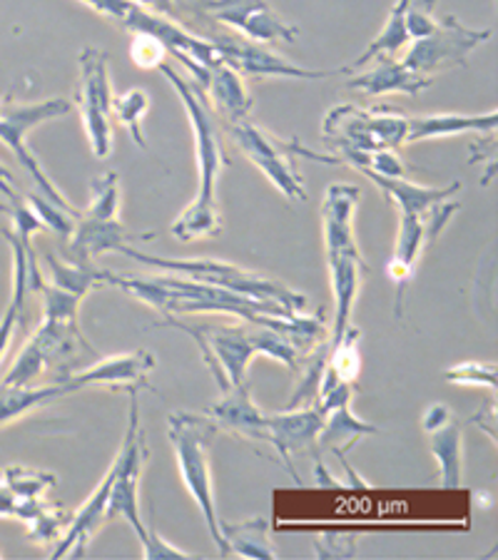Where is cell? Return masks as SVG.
<instances>
[{"instance_id":"7","label":"cell","mask_w":498,"mask_h":560,"mask_svg":"<svg viewBox=\"0 0 498 560\" xmlns=\"http://www.w3.org/2000/svg\"><path fill=\"white\" fill-rule=\"evenodd\" d=\"M228 132L242 155L247 158L252 165L269 179L271 187H275L277 192H282L287 200L304 202L306 197H310L306 195L302 173H299L297 167V162L302 158L322 162V165H341V160L337 155H324V152L304 148L297 138H279V135L259 128L252 117H244L240 122L228 125Z\"/></svg>"},{"instance_id":"28","label":"cell","mask_w":498,"mask_h":560,"mask_svg":"<svg viewBox=\"0 0 498 560\" xmlns=\"http://www.w3.org/2000/svg\"><path fill=\"white\" fill-rule=\"evenodd\" d=\"M349 404H337V406H329V409H324L327 411V417H324V427L320 431V436H316V446L327 448L329 454L337 456L344 466H347V460H344L347 458V451L355 446L361 436H374V433H379L377 427L357 419L355 413H351Z\"/></svg>"},{"instance_id":"1","label":"cell","mask_w":498,"mask_h":560,"mask_svg":"<svg viewBox=\"0 0 498 560\" xmlns=\"http://www.w3.org/2000/svg\"><path fill=\"white\" fill-rule=\"evenodd\" d=\"M103 284L123 289L125 294L135 296L142 304L162 312L165 316L177 314H228L234 319L262 324V327L275 329L277 334L302 351L306 359L316 347L327 341L329 327L324 324V310L316 314L289 312L285 306L271 302H257L242 296L230 289L195 282L183 275H162V277H135V275H115L103 269Z\"/></svg>"},{"instance_id":"29","label":"cell","mask_w":498,"mask_h":560,"mask_svg":"<svg viewBox=\"0 0 498 560\" xmlns=\"http://www.w3.org/2000/svg\"><path fill=\"white\" fill-rule=\"evenodd\" d=\"M220 530L224 544H228L230 556L240 558H262L271 560L277 558V550L271 548L269 538V521L267 518H250L242 523H224L220 521Z\"/></svg>"},{"instance_id":"2","label":"cell","mask_w":498,"mask_h":560,"mask_svg":"<svg viewBox=\"0 0 498 560\" xmlns=\"http://www.w3.org/2000/svg\"><path fill=\"white\" fill-rule=\"evenodd\" d=\"M167 83L175 90L183 107L187 113L189 128H193L195 138V160H197V189L193 202H189L175 222H172V237L179 242H195L205 237H215L220 234L224 222L220 212V202H217V179H220L222 170L230 167V158L222 150V138L215 128L212 110L205 103L202 93H199L193 80L179 75L172 66L160 68Z\"/></svg>"},{"instance_id":"11","label":"cell","mask_w":498,"mask_h":560,"mask_svg":"<svg viewBox=\"0 0 498 560\" xmlns=\"http://www.w3.org/2000/svg\"><path fill=\"white\" fill-rule=\"evenodd\" d=\"M409 115L392 107L339 105L324 115L322 135L341 152L398 150L406 144Z\"/></svg>"},{"instance_id":"14","label":"cell","mask_w":498,"mask_h":560,"mask_svg":"<svg viewBox=\"0 0 498 560\" xmlns=\"http://www.w3.org/2000/svg\"><path fill=\"white\" fill-rule=\"evenodd\" d=\"M461 210L459 202H439L433 205L427 214H409L398 212V232L394 242L392 259L386 265V275L396 287V316L404 314V294L409 287L412 277L419 267V259L431 242L439 237L443 228L451 222V217Z\"/></svg>"},{"instance_id":"25","label":"cell","mask_w":498,"mask_h":560,"mask_svg":"<svg viewBox=\"0 0 498 560\" xmlns=\"http://www.w3.org/2000/svg\"><path fill=\"white\" fill-rule=\"evenodd\" d=\"M498 122V113L482 115H459V113H433V115H409L406 120V144H416L424 140L454 138L466 132H494Z\"/></svg>"},{"instance_id":"33","label":"cell","mask_w":498,"mask_h":560,"mask_svg":"<svg viewBox=\"0 0 498 560\" xmlns=\"http://www.w3.org/2000/svg\"><path fill=\"white\" fill-rule=\"evenodd\" d=\"M167 48L165 43L150 33H132L130 43V58L142 70H160L167 62Z\"/></svg>"},{"instance_id":"13","label":"cell","mask_w":498,"mask_h":560,"mask_svg":"<svg viewBox=\"0 0 498 560\" xmlns=\"http://www.w3.org/2000/svg\"><path fill=\"white\" fill-rule=\"evenodd\" d=\"M491 35L494 31L468 28V25L461 23L456 15H443L439 18L437 28L412 43L409 48L398 56V60L404 62V68L416 72V75L433 80L437 72L451 68H466L471 52L491 40Z\"/></svg>"},{"instance_id":"30","label":"cell","mask_w":498,"mask_h":560,"mask_svg":"<svg viewBox=\"0 0 498 560\" xmlns=\"http://www.w3.org/2000/svg\"><path fill=\"white\" fill-rule=\"evenodd\" d=\"M361 331L351 324V327L341 334V339L329 349L327 357V369H324V376L332 378V382L341 384H355L361 374V351H359Z\"/></svg>"},{"instance_id":"31","label":"cell","mask_w":498,"mask_h":560,"mask_svg":"<svg viewBox=\"0 0 498 560\" xmlns=\"http://www.w3.org/2000/svg\"><path fill=\"white\" fill-rule=\"evenodd\" d=\"M150 110V95L144 93L142 88H130L125 90L120 97L113 101V115L117 122H123V128L128 130L132 142L138 144L140 150H148V140H144V128L142 120Z\"/></svg>"},{"instance_id":"8","label":"cell","mask_w":498,"mask_h":560,"mask_svg":"<svg viewBox=\"0 0 498 560\" xmlns=\"http://www.w3.org/2000/svg\"><path fill=\"white\" fill-rule=\"evenodd\" d=\"M58 483L56 474L31 466H8L0 471V518L25 523L35 544H58L72 513L48 491Z\"/></svg>"},{"instance_id":"34","label":"cell","mask_w":498,"mask_h":560,"mask_svg":"<svg viewBox=\"0 0 498 560\" xmlns=\"http://www.w3.org/2000/svg\"><path fill=\"white\" fill-rule=\"evenodd\" d=\"M135 3L148 8V11L158 13L162 18H170V21H175V0H135Z\"/></svg>"},{"instance_id":"20","label":"cell","mask_w":498,"mask_h":560,"mask_svg":"<svg viewBox=\"0 0 498 560\" xmlns=\"http://www.w3.org/2000/svg\"><path fill=\"white\" fill-rule=\"evenodd\" d=\"M327 267L334 296V316L327 334V349H332L351 327V312L369 275V265L361 252H327Z\"/></svg>"},{"instance_id":"27","label":"cell","mask_w":498,"mask_h":560,"mask_svg":"<svg viewBox=\"0 0 498 560\" xmlns=\"http://www.w3.org/2000/svg\"><path fill=\"white\" fill-rule=\"evenodd\" d=\"M72 394L66 382L48 384H0V427L31 417L45 404Z\"/></svg>"},{"instance_id":"3","label":"cell","mask_w":498,"mask_h":560,"mask_svg":"<svg viewBox=\"0 0 498 560\" xmlns=\"http://www.w3.org/2000/svg\"><path fill=\"white\" fill-rule=\"evenodd\" d=\"M165 324L185 331L187 337L197 341L205 364L222 392L230 386L247 384L252 359L259 354L275 359L282 366L294 369V372L304 364L302 351L289 345L282 334L262 327V324H185L177 322L175 316H165Z\"/></svg>"},{"instance_id":"10","label":"cell","mask_w":498,"mask_h":560,"mask_svg":"<svg viewBox=\"0 0 498 560\" xmlns=\"http://www.w3.org/2000/svg\"><path fill=\"white\" fill-rule=\"evenodd\" d=\"M72 107L76 105H72V101H66V97H50V101H40L33 105L31 103L21 105V103L3 101V97H0V142L8 144L15 160L28 170V175L33 177L35 187H38V192L45 197V200H50L53 205H58L62 210H68L78 217L80 207L72 205L68 197L60 192L56 183L48 177V173L40 167V162L35 160V155L28 148V135L35 128H40L43 122L56 120V117L72 113Z\"/></svg>"},{"instance_id":"32","label":"cell","mask_w":498,"mask_h":560,"mask_svg":"<svg viewBox=\"0 0 498 560\" xmlns=\"http://www.w3.org/2000/svg\"><path fill=\"white\" fill-rule=\"evenodd\" d=\"M447 382L456 386H478L496 392V366L484 361H461V364L447 369Z\"/></svg>"},{"instance_id":"24","label":"cell","mask_w":498,"mask_h":560,"mask_svg":"<svg viewBox=\"0 0 498 560\" xmlns=\"http://www.w3.org/2000/svg\"><path fill=\"white\" fill-rule=\"evenodd\" d=\"M5 237L11 242V249H13V294H11V302L5 306V312L0 314V366H3L8 351L13 347L18 327L23 324L25 306H28V294H33L31 282H28L33 247L18 240L13 232H5Z\"/></svg>"},{"instance_id":"19","label":"cell","mask_w":498,"mask_h":560,"mask_svg":"<svg viewBox=\"0 0 498 560\" xmlns=\"http://www.w3.org/2000/svg\"><path fill=\"white\" fill-rule=\"evenodd\" d=\"M424 433L429 439L431 456L439 464V481L443 489H459L464 476V427L447 404H431L421 417Z\"/></svg>"},{"instance_id":"16","label":"cell","mask_w":498,"mask_h":560,"mask_svg":"<svg viewBox=\"0 0 498 560\" xmlns=\"http://www.w3.org/2000/svg\"><path fill=\"white\" fill-rule=\"evenodd\" d=\"M324 417H327V411L322 409L320 401H314L312 406H292V411L282 413H265L259 444H267L279 456V460H285L294 481H299V476L292 466V456L299 454V451H310L316 446V436H320L324 427Z\"/></svg>"},{"instance_id":"22","label":"cell","mask_w":498,"mask_h":560,"mask_svg":"<svg viewBox=\"0 0 498 560\" xmlns=\"http://www.w3.org/2000/svg\"><path fill=\"white\" fill-rule=\"evenodd\" d=\"M361 200L357 185L337 183L324 192L322 228L327 252H359L355 234V214Z\"/></svg>"},{"instance_id":"18","label":"cell","mask_w":498,"mask_h":560,"mask_svg":"<svg viewBox=\"0 0 498 560\" xmlns=\"http://www.w3.org/2000/svg\"><path fill=\"white\" fill-rule=\"evenodd\" d=\"M189 80L197 85L202 93L205 103L210 105V110L217 113V117L228 125H234L252 115V95L244 88V80L230 62L217 60L212 66L205 68H187Z\"/></svg>"},{"instance_id":"23","label":"cell","mask_w":498,"mask_h":560,"mask_svg":"<svg viewBox=\"0 0 498 560\" xmlns=\"http://www.w3.org/2000/svg\"><path fill=\"white\" fill-rule=\"evenodd\" d=\"M431 83L433 80L416 75L409 68H404V62L398 58H377L361 68L357 75H351L347 88L359 90V93L369 97H382L394 93L416 95L421 90H427Z\"/></svg>"},{"instance_id":"5","label":"cell","mask_w":498,"mask_h":560,"mask_svg":"<svg viewBox=\"0 0 498 560\" xmlns=\"http://www.w3.org/2000/svg\"><path fill=\"white\" fill-rule=\"evenodd\" d=\"M175 23L199 35V25H207L215 38L217 28L230 31L250 43L271 45L294 43L299 28L285 21L267 0H175Z\"/></svg>"},{"instance_id":"21","label":"cell","mask_w":498,"mask_h":560,"mask_svg":"<svg viewBox=\"0 0 498 560\" xmlns=\"http://www.w3.org/2000/svg\"><path fill=\"white\" fill-rule=\"evenodd\" d=\"M155 232H132L120 220H93L80 212L68 234L70 242V261L80 265H93V259L105 252H120L132 242H150Z\"/></svg>"},{"instance_id":"12","label":"cell","mask_w":498,"mask_h":560,"mask_svg":"<svg viewBox=\"0 0 498 560\" xmlns=\"http://www.w3.org/2000/svg\"><path fill=\"white\" fill-rule=\"evenodd\" d=\"M78 90L72 105L83 117L90 150L97 160L113 155V80L111 58L105 50L85 45L78 56Z\"/></svg>"},{"instance_id":"26","label":"cell","mask_w":498,"mask_h":560,"mask_svg":"<svg viewBox=\"0 0 498 560\" xmlns=\"http://www.w3.org/2000/svg\"><path fill=\"white\" fill-rule=\"evenodd\" d=\"M367 177L382 189L386 200L392 202L398 212H409V214H427L433 205L451 200V197L461 189V183H451L449 187H429V185H416L406 177H379V175H367Z\"/></svg>"},{"instance_id":"6","label":"cell","mask_w":498,"mask_h":560,"mask_svg":"<svg viewBox=\"0 0 498 560\" xmlns=\"http://www.w3.org/2000/svg\"><path fill=\"white\" fill-rule=\"evenodd\" d=\"M120 255L130 257L135 261H142L148 267H158L162 272H172V275H183L187 279H195V282H205V284H215L222 289H230V292H238L242 296H250V300L257 302H271L285 306L289 312H306L310 306V300L304 294L294 292L287 284L277 282L267 275L252 272V269H244L234 261H224V259H210V257H195V259H167V257H158V255H148V252H140L135 247H123Z\"/></svg>"},{"instance_id":"15","label":"cell","mask_w":498,"mask_h":560,"mask_svg":"<svg viewBox=\"0 0 498 560\" xmlns=\"http://www.w3.org/2000/svg\"><path fill=\"white\" fill-rule=\"evenodd\" d=\"M212 43H215V48L220 50L222 60L230 62V66L238 70L240 75H247V78L324 80V78H334V75H341V72H347V66L324 68V70L302 68L292 60L277 56V52L267 48V45L250 43V40L238 38V35H230V33L215 35Z\"/></svg>"},{"instance_id":"4","label":"cell","mask_w":498,"mask_h":560,"mask_svg":"<svg viewBox=\"0 0 498 560\" xmlns=\"http://www.w3.org/2000/svg\"><path fill=\"white\" fill-rule=\"evenodd\" d=\"M217 433H220V429H217V423L207 413L202 417V413L175 411L167 417V439L172 451H175L177 471L183 476L187 493L193 495L195 505L202 513L212 544L220 550L222 558H228L230 550L220 530L210 466V451Z\"/></svg>"},{"instance_id":"9","label":"cell","mask_w":498,"mask_h":560,"mask_svg":"<svg viewBox=\"0 0 498 560\" xmlns=\"http://www.w3.org/2000/svg\"><path fill=\"white\" fill-rule=\"evenodd\" d=\"M78 3L88 5L90 11L107 18V21H113L125 31L155 35V38L165 43L170 56L177 58L185 68H205L222 60L212 40L189 33L179 23L148 11V8L138 5L135 0H78Z\"/></svg>"},{"instance_id":"35","label":"cell","mask_w":498,"mask_h":560,"mask_svg":"<svg viewBox=\"0 0 498 560\" xmlns=\"http://www.w3.org/2000/svg\"><path fill=\"white\" fill-rule=\"evenodd\" d=\"M0 195H3L8 202L21 200L15 192V175L11 173V170H5L3 165H0Z\"/></svg>"},{"instance_id":"17","label":"cell","mask_w":498,"mask_h":560,"mask_svg":"<svg viewBox=\"0 0 498 560\" xmlns=\"http://www.w3.org/2000/svg\"><path fill=\"white\" fill-rule=\"evenodd\" d=\"M155 357L150 351L138 349V351H128V354H115V357H105L97 359L95 364H90L88 369H80V372H70V374H58L53 382H66L70 386V392H83V388H113V392H132V388H144L148 386V374L155 369Z\"/></svg>"}]
</instances>
